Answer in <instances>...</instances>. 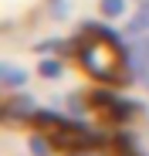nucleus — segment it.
<instances>
[{"mask_svg":"<svg viewBox=\"0 0 149 156\" xmlns=\"http://www.w3.org/2000/svg\"><path fill=\"white\" fill-rule=\"evenodd\" d=\"M78 61L98 82H112V85L126 82V61L119 55L115 34L98 24H85V44H78Z\"/></svg>","mask_w":149,"mask_h":156,"instance_id":"obj_1","label":"nucleus"},{"mask_svg":"<svg viewBox=\"0 0 149 156\" xmlns=\"http://www.w3.org/2000/svg\"><path fill=\"white\" fill-rule=\"evenodd\" d=\"M129 65L136 68L139 78L149 75V34H139V37H136V44H132V51H129Z\"/></svg>","mask_w":149,"mask_h":156,"instance_id":"obj_2","label":"nucleus"},{"mask_svg":"<svg viewBox=\"0 0 149 156\" xmlns=\"http://www.w3.org/2000/svg\"><path fill=\"white\" fill-rule=\"evenodd\" d=\"M132 37H139V34H146L149 31V0H142V4L136 7V14L129 17V27H126Z\"/></svg>","mask_w":149,"mask_h":156,"instance_id":"obj_3","label":"nucleus"},{"mask_svg":"<svg viewBox=\"0 0 149 156\" xmlns=\"http://www.w3.org/2000/svg\"><path fill=\"white\" fill-rule=\"evenodd\" d=\"M47 14L54 20H68L74 14V0H47Z\"/></svg>","mask_w":149,"mask_h":156,"instance_id":"obj_4","label":"nucleus"},{"mask_svg":"<svg viewBox=\"0 0 149 156\" xmlns=\"http://www.w3.org/2000/svg\"><path fill=\"white\" fill-rule=\"evenodd\" d=\"M0 78H4L10 88H20L24 82H27V71H20V68H14V65H0Z\"/></svg>","mask_w":149,"mask_h":156,"instance_id":"obj_5","label":"nucleus"},{"mask_svg":"<svg viewBox=\"0 0 149 156\" xmlns=\"http://www.w3.org/2000/svg\"><path fill=\"white\" fill-rule=\"evenodd\" d=\"M98 10H102V17L115 20V17L126 14V0H98Z\"/></svg>","mask_w":149,"mask_h":156,"instance_id":"obj_6","label":"nucleus"},{"mask_svg":"<svg viewBox=\"0 0 149 156\" xmlns=\"http://www.w3.org/2000/svg\"><path fill=\"white\" fill-rule=\"evenodd\" d=\"M7 109L10 112H20V115H34V102L31 98H14V102H7Z\"/></svg>","mask_w":149,"mask_h":156,"instance_id":"obj_7","label":"nucleus"},{"mask_svg":"<svg viewBox=\"0 0 149 156\" xmlns=\"http://www.w3.org/2000/svg\"><path fill=\"white\" fill-rule=\"evenodd\" d=\"M37 71H41L44 78H58V75H61V61H51V58H44V61L37 65Z\"/></svg>","mask_w":149,"mask_h":156,"instance_id":"obj_8","label":"nucleus"},{"mask_svg":"<svg viewBox=\"0 0 149 156\" xmlns=\"http://www.w3.org/2000/svg\"><path fill=\"white\" fill-rule=\"evenodd\" d=\"M31 149H34L37 156H47V146H44V139H41V136H34V139H31Z\"/></svg>","mask_w":149,"mask_h":156,"instance_id":"obj_9","label":"nucleus"}]
</instances>
